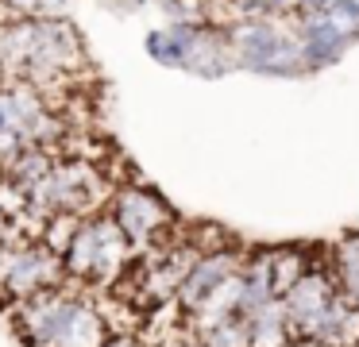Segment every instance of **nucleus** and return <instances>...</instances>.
Listing matches in <instances>:
<instances>
[{
	"label": "nucleus",
	"instance_id": "obj_1",
	"mask_svg": "<svg viewBox=\"0 0 359 347\" xmlns=\"http://www.w3.org/2000/svg\"><path fill=\"white\" fill-rule=\"evenodd\" d=\"M86 69L89 54L70 20H39V15L0 20V81L32 85L50 104L62 108Z\"/></svg>",
	"mask_w": 359,
	"mask_h": 347
},
{
	"label": "nucleus",
	"instance_id": "obj_2",
	"mask_svg": "<svg viewBox=\"0 0 359 347\" xmlns=\"http://www.w3.org/2000/svg\"><path fill=\"white\" fill-rule=\"evenodd\" d=\"M16 332L27 347H101L109 320L86 293L70 290L66 282L20 301Z\"/></svg>",
	"mask_w": 359,
	"mask_h": 347
},
{
	"label": "nucleus",
	"instance_id": "obj_3",
	"mask_svg": "<svg viewBox=\"0 0 359 347\" xmlns=\"http://www.w3.org/2000/svg\"><path fill=\"white\" fill-rule=\"evenodd\" d=\"M116 185L104 177L101 166L86 158H58L39 182L27 189V216L16 224H39L43 216L55 212H74V216H93L104 212Z\"/></svg>",
	"mask_w": 359,
	"mask_h": 347
},
{
	"label": "nucleus",
	"instance_id": "obj_4",
	"mask_svg": "<svg viewBox=\"0 0 359 347\" xmlns=\"http://www.w3.org/2000/svg\"><path fill=\"white\" fill-rule=\"evenodd\" d=\"M58 259H62L66 282L89 285V290H112L124 278V270L132 266L135 254L128 239L116 231V224L109 220V212H93L78 224L74 239Z\"/></svg>",
	"mask_w": 359,
	"mask_h": 347
},
{
	"label": "nucleus",
	"instance_id": "obj_5",
	"mask_svg": "<svg viewBox=\"0 0 359 347\" xmlns=\"http://www.w3.org/2000/svg\"><path fill=\"white\" fill-rule=\"evenodd\" d=\"M228 50L236 58V69H251L263 77H302V46L297 31L282 15H255V20L224 23Z\"/></svg>",
	"mask_w": 359,
	"mask_h": 347
},
{
	"label": "nucleus",
	"instance_id": "obj_6",
	"mask_svg": "<svg viewBox=\"0 0 359 347\" xmlns=\"http://www.w3.org/2000/svg\"><path fill=\"white\" fill-rule=\"evenodd\" d=\"M109 220L128 239L132 254H151L170 247L174 239V208L147 185H116L109 197Z\"/></svg>",
	"mask_w": 359,
	"mask_h": 347
},
{
	"label": "nucleus",
	"instance_id": "obj_7",
	"mask_svg": "<svg viewBox=\"0 0 359 347\" xmlns=\"http://www.w3.org/2000/svg\"><path fill=\"white\" fill-rule=\"evenodd\" d=\"M55 285H66V270H62V259H58L50 247H43L35 236H24L20 231V243H16V254H12V266L0 282V293L8 301H27L43 290H55Z\"/></svg>",
	"mask_w": 359,
	"mask_h": 347
},
{
	"label": "nucleus",
	"instance_id": "obj_8",
	"mask_svg": "<svg viewBox=\"0 0 359 347\" xmlns=\"http://www.w3.org/2000/svg\"><path fill=\"white\" fill-rule=\"evenodd\" d=\"M174 35H178V50L182 62L178 69L194 77H205V81H217V77L232 74L236 58L228 50V35H224V23H170Z\"/></svg>",
	"mask_w": 359,
	"mask_h": 347
},
{
	"label": "nucleus",
	"instance_id": "obj_9",
	"mask_svg": "<svg viewBox=\"0 0 359 347\" xmlns=\"http://www.w3.org/2000/svg\"><path fill=\"white\" fill-rule=\"evenodd\" d=\"M240 259H243L240 251H232V247H220V251H201L194 262H189L186 278H182L178 293H174V308H178L182 320H189V316H194L197 308L209 301V293L217 290V285L224 282L228 274H236Z\"/></svg>",
	"mask_w": 359,
	"mask_h": 347
},
{
	"label": "nucleus",
	"instance_id": "obj_10",
	"mask_svg": "<svg viewBox=\"0 0 359 347\" xmlns=\"http://www.w3.org/2000/svg\"><path fill=\"white\" fill-rule=\"evenodd\" d=\"M332 297H336V282H332V274H328V266L325 262H313V266L278 297V308H282V316H286V324H290V336L294 339L302 336V328Z\"/></svg>",
	"mask_w": 359,
	"mask_h": 347
},
{
	"label": "nucleus",
	"instance_id": "obj_11",
	"mask_svg": "<svg viewBox=\"0 0 359 347\" xmlns=\"http://www.w3.org/2000/svg\"><path fill=\"white\" fill-rule=\"evenodd\" d=\"M297 339H305V343H313V347H359V308L348 305V301L336 293V297L305 324Z\"/></svg>",
	"mask_w": 359,
	"mask_h": 347
},
{
	"label": "nucleus",
	"instance_id": "obj_12",
	"mask_svg": "<svg viewBox=\"0 0 359 347\" xmlns=\"http://www.w3.org/2000/svg\"><path fill=\"white\" fill-rule=\"evenodd\" d=\"M259 254H263V262H266V278H271L274 297H282V293L317 262V259H309V247H294V243L290 247H266V251H259Z\"/></svg>",
	"mask_w": 359,
	"mask_h": 347
},
{
	"label": "nucleus",
	"instance_id": "obj_13",
	"mask_svg": "<svg viewBox=\"0 0 359 347\" xmlns=\"http://www.w3.org/2000/svg\"><path fill=\"white\" fill-rule=\"evenodd\" d=\"M325 266L336 282V293H340L348 305L359 308V236H344L340 243L328 251Z\"/></svg>",
	"mask_w": 359,
	"mask_h": 347
},
{
	"label": "nucleus",
	"instance_id": "obj_14",
	"mask_svg": "<svg viewBox=\"0 0 359 347\" xmlns=\"http://www.w3.org/2000/svg\"><path fill=\"white\" fill-rule=\"evenodd\" d=\"M243 324H248V347H290L294 343L278 301H271V305L255 308L251 316H243Z\"/></svg>",
	"mask_w": 359,
	"mask_h": 347
},
{
	"label": "nucleus",
	"instance_id": "obj_15",
	"mask_svg": "<svg viewBox=\"0 0 359 347\" xmlns=\"http://www.w3.org/2000/svg\"><path fill=\"white\" fill-rule=\"evenodd\" d=\"M194 347H248V324H243V316H224V320L194 332Z\"/></svg>",
	"mask_w": 359,
	"mask_h": 347
},
{
	"label": "nucleus",
	"instance_id": "obj_16",
	"mask_svg": "<svg viewBox=\"0 0 359 347\" xmlns=\"http://www.w3.org/2000/svg\"><path fill=\"white\" fill-rule=\"evenodd\" d=\"M4 15H39V20H66L70 0H0Z\"/></svg>",
	"mask_w": 359,
	"mask_h": 347
},
{
	"label": "nucleus",
	"instance_id": "obj_17",
	"mask_svg": "<svg viewBox=\"0 0 359 347\" xmlns=\"http://www.w3.org/2000/svg\"><path fill=\"white\" fill-rule=\"evenodd\" d=\"M147 54H151V62H158V66L178 69L182 50H178V35H174L170 23H166V27H155V31L147 35Z\"/></svg>",
	"mask_w": 359,
	"mask_h": 347
},
{
	"label": "nucleus",
	"instance_id": "obj_18",
	"mask_svg": "<svg viewBox=\"0 0 359 347\" xmlns=\"http://www.w3.org/2000/svg\"><path fill=\"white\" fill-rule=\"evenodd\" d=\"M158 8L170 15V23H201V20H209V0H158Z\"/></svg>",
	"mask_w": 359,
	"mask_h": 347
},
{
	"label": "nucleus",
	"instance_id": "obj_19",
	"mask_svg": "<svg viewBox=\"0 0 359 347\" xmlns=\"http://www.w3.org/2000/svg\"><path fill=\"white\" fill-rule=\"evenodd\" d=\"M101 347H143V343H140V339L132 336V332H109Z\"/></svg>",
	"mask_w": 359,
	"mask_h": 347
},
{
	"label": "nucleus",
	"instance_id": "obj_20",
	"mask_svg": "<svg viewBox=\"0 0 359 347\" xmlns=\"http://www.w3.org/2000/svg\"><path fill=\"white\" fill-rule=\"evenodd\" d=\"M8 231H12V224H8V216H4V212H0V239H4V236H8Z\"/></svg>",
	"mask_w": 359,
	"mask_h": 347
},
{
	"label": "nucleus",
	"instance_id": "obj_21",
	"mask_svg": "<svg viewBox=\"0 0 359 347\" xmlns=\"http://www.w3.org/2000/svg\"><path fill=\"white\" fill-rule=\"evenodd\" d=\"M344 4H348V8H351V12H359V0H344Z\"/></svg>",
	"mask_w": 359,
	"mask_h": 347
},
{
	"label": "nucleus",
	"instance_id": "obj_22",
	"mask_svg": "<svg viewBox=\"0 0 359 347\" xmlns=\"http://www.w3.org/2000/svg\"><path fill=\"white\" fill-rule=\"evenodd\" d=\"M0 20H4V12H0Z\"/></svg>",
	"mask_w": 359,
	"mask_h": 347
}]
</instances>
